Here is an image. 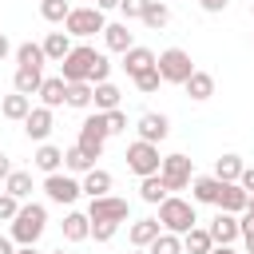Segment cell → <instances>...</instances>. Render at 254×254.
Segmentation results:
<instances>
[{"mask_svg":"<svg viewBox=\"0 0 254 254\" xmlns=\"http://www.w3.org/2000/svg\"><path fill=\"white\" fill-rule=\"evenodd\" d=\"M44 226H48V210H44L40 202H24L20 214L12 218V242H20V246H36V238L44 234Z\"/></svg>","mask_w":254,"mask_h":254,"instance_id":"cell-1","label":"cell"},{"mask_svg":"<svg viewBox=\"0 0 254 254\" xmlns=\"http://www.w3.org/2000/svg\"><path fill=\"white\" fill-rule=\"evenodd\" d=\"M159 222H163V230H171V234H187L198 218H194V206H190L187 198L167 194V198L159 202Z\"/></svg>","mask_w":254,"mask_h":254,"instance_id":"cell-2","label":"cell"},{"mask_svg":"<svg viewBox=\"0 0 254 254\" xmlns=\"http://www.w3.org/2000/svg\"><path fill=\"white\" fill-rule=\"evenodd\" d=\"M95 60H99V52L87 48V44H79V48H71V52L60 60V75H64L67 83H79V79L91 83V67H95Z\"/></svg>","mask_w":254,"mask_h":254,"instance_id":"cell-3","label":"cell"},{"mask_svg":"<svg viewBox=\"0 0 254 254\" xmlns=\"http://www.w3.org/2000/svg\"><path fill=\"white\" fill-rule=\"evenodd\" d=\"M159 75H163V83H187L190 79V71H194V64H190V56L183 52V48H167V52H159Z\"/></svg>","mask_w":254,"mask_h":254,"instance_id":"cell-4","label":"cell"},{"mask_svg":"<svg viewBox=\"0 0 254 254\" xmlns=\"http://www.w3.org/2000/svg\"><path fill=\"white\" fill-rule=\"evenodd\" d=\"M127 167H131L139 179H147V175H159V167H163V159H159V147H155V143H147V139H135V143L127 147Z\"/></svg>","mask_w":254,"mask_h":254,"instance_id":"cell-5","label":"cell"},{"mask_svg":"<svg viewBox=\"0 0 254 254\" xmlns=\"http://www.w3.org/2000/svg\"><path fill=\"white\" fill-rule=\"evenodd\" d=\"M107 115L103 111H95V115H87L83 119V127H79V147L91 155V159H99L103 155V143H107Z\"/></svg>","mask_w":254,"mask_h":254,"instance_id":"cell-6","label":"cell"},{"mask_svg":"<svg viewBox=\"0 0 254 254\" xmlns=\"http://www.w3.org/2000/svg\"><path fill=\"white\" fill-rule=\"evenodd\" d=\"M64 28H67V36H95L107 24H103V12L99 8H71L67 20H64Z\"/></svg>","mask_w":254,"mask_h":254,"instance_id":"cell-7","label":"cell"},{"mask_svg":"<svg viewBox=\"0 0 254 254\" xmlns=\"http://www.w3.org/2000/svg\"><path fill=\"white\" fill-rule=\"evenodd\" d=\"M159 175H163L167 190H183V187H190V159L187 155H167Z\"/></svg>","mask_w":254,"mask_h":254,"instance_id":"cell-8","label":"cell"},{"mask_svg":"<svg viewBox=\"0 0 254 254\" xmlns=\"http://www.w3.org/2000/svg\"><path fill=\"white\" fill-rule=\"evenodd\" d=\"M44 190H48V198H52V202H75V198H79V190H83V183H75L71 175H60V171H56V175H48V179H44Z\"/></svg>","mask_w":254,"mask_h":254,"instance_id":"cell-9","label":"cell"},{"mask_svg":"<svg viewBox=\"0 0 254 254\" xmlns=\"http://www.w3.org/2000/svg\"><path fill=\"white\" fill-rule=\"evenodd\" d=\"M131 210H127V198H115V194H103V198H91L87 206V218H107V222H123Z\"/></svg>","mask_w":254,"mask_h":254,"instance_id":"cell-10","label":"cell"},{"mask_svg":"<svg viewBox=\"0 0 254 254\" xmlns=\"http://www.w3.org/2000/svg\"><path fill=\"white\" fill-rule=\"evenodd\" d=\"M206 230H210L214 246H230V242L242 234V222H238V214H230V210H218V214H214V222H210Z\"/></svg>","mask_w":254,"mask_h":254,"instance_id":"cell-11","label":"cell"},{"mask_svg":"<svg viewBox=\"0 0 254 254\" xmlns=\"http://www.w3.org/2000/svg\"><path fill=\"white\" fill-rule=\"evenodd\" d=\"M155 64H159V56H155L151 48H139V44H135V48H127V52H123V71H127L131 79H135V75H143V71H151Z\"/></svg>","mask_w":254,"mask_h":254,"instance_id":"cell-12","label":"cell"},{"mask_svg":"<svg viewBox=\"0 0 254 254\" xmlns=\"http://www.w3.org/2000/svg\"><path fill=\"white\" fill-rule=\"evenodd\" d=\"M24 135L36 139V143H44L52 135V107H32L28 119H24Z\"/></svg>","mask_w":254,"mask_h":254,"instance_id":"cell-13","label":"cell"},{"mask_svg":"<svg viewBox=\"0 0 254 254\" xmlns=\"http://www.w3.org/2000/svg\"><path fill=\"white\" fill-rule=\"evenodd\" d=\"M246 206H250V194L242 190V183H222V190H218V210L242 214Z\"/></svg>","mask_w":254,"mask_h":254,"instance_id":"cell-14","label":"cell"},{"mask_svg":"<svg viewBox=\"0 0 254 254\" xmlns=\"http://www.w3.org/2000/svg\"><path fill=\"white\" fill-rule=\"evenodd\" d=\"M127 234H131V246H143V250H147V246L163 234V222H159V218H139V222H131Z\"/></svg>","mask_w":254,"mask_h":254,"instance_id":"cell-15","label":"cell"},{"mask_svg":"<svg viewBox=\"0 0 254 254\" xmlns=\"http://www.w3.org/2000/svg\"><path fill=\"white\" fill-rule=\"evenodd\" d=\"M40 99H44V107H60V103H67V79L64 75H52V79H44L40 83Z\"/></svg>","mask_w":254,"mask_h":254,"instance_id":"cell-16","label":"cell"},{"mask_svg":"<svg viewBox=\"0 0 254 254\" xmlns=\"http://www.w3.org/2000/svg\"><path fill=\"white\" fill-rule=\"evenodd\" d=\"M167 131H171L167 115H155V111H147V115L139 119V139H147V143H159V139H167Z\"/></svg>","mask_w":254,"mask_h":254,"instance_id":"cell-17","label":"cell"},{"mask_svg":"<svg viewBox=\"0 0 254 254\" xmlns=\"http://www.w3.org/2000/svg\"><path fill=\"white\" fill-rule=\"evenodd\" d=\"M183 250H187V254H210V250H214V238H210V230H202V226H190V230L183 234Z\"/></svg>","mask_w":254,"mask_h":254,"instance_id":"cell-18","label":"cell"},{"mask_svg":"<svg viewBox=\"0 0 254 254\" xmlns=\"http://www.w3.org/2000/svg\"><path fill=\"white\" fill-rule=\"evenodd\" d=\"M103 44L111 48V52H127V48H135V40H131V32H127V24H107L103 28Z\"/></svg>","mask_w":254,"mask_h":254,"instance_id":"cell-19","label":"cell"},{"mask_svg":"<svg viewBox=\"0 0 254 254\" xmlns=\"http://www.w3.org/2000/svg\"><path fill=\"white\" fill-rule=\"evenodd\" d=\"M183 87H187V95H190V99H210V95H214V75H206V71H198V67H194V71H190V79H187Z\"/></svg>","mask_w":254,"mask_h":254,"instance_id":"cell-20","label":"cell"},{"mask_svg":"<svg viewBox=\"0 0 254 254\" xmlns=\"http://www.w3.org/2000/svg\"><path fill=\"white\" fill-rule=\"evenodd\" d=\"M32 163H36L44 175H56V171H60V163H64V151H60V147H52V143H40V151L32 155Z\"/></svg>","mask_w":254,"mask_h":254,"instance_id":"cell-21","label":"cell"},{"mask_svg":"<svg viewBox=\"0 0 254 254\" xmlns=\"http://www.w3.org/2000/svg\"><path fill=\"white\" fill-rule=\"evenodd\" d=\"M87 234H91V218L79 214V210H71V214L64 218V238H67V242H83Z\"/></svg>","mask_w":254,"mask_h":254,"instance_id":"cell-22","label":"cell"},{"mask_svg":"<svg viewBox=\"0 0 254 254\" xmlns=\"http://www.w3.org/2000/svg\"><path fill=\"white\" fill-rule=\"evenodd\" d=\"M67 52H71V36H67V32H48V36H44V56H48V60L60 64Z\"/></svg>","mask_w":254,"mask_h":254,"instance_id":"cell-23","label":"cell"},{"mask_svg":"<svg viewBox=\"0 0 254 254\" xmlns=\"http://www.w3.org/2000/svg\"><path fill=\"white\" fill-rule=\"evenodd\" d=\"M0 111H4V119H28V111H32V95H20V91H12V95H4Z\"/></svg>","mask_w":254,"mask_h":254,"instance_id":"cell-24","label":"cell"},{"mask_svg":"<svg viewBox=\"0 0 254 254\" xmlns=\"http://www.w3.org/2000/svg\"><path fill=\"white\" fill-rule=\"evenodd\" d=\"M40 83H44L40 67H16V91L20 95H40Z\"/></svg>","mask_w":254,"mask_h":254,"instance_id":"cell-25","label":"cell"},{"mask_svg":"<svg viewBox=\"0 0 254 254\" xmlns=\"http://www.w3.org/2000/svg\"><path fill=\"white\" fill-rule=\"evenodd\" d=\"M91 103H95V111H115L119 107V87L115 83H95V95H91Z\"/></svg>","mask_w":254,"mask_h":254,"instance_id":"cell-26","label":"cell"},{"mask_svg":"<svg viewBox=\"0 0 254 254\" xmlns=\"http://www.w3.org/2000/svg\"><path fill=\"white\" fill-rule=\"evenodd\" d=\"M64 167H67V171H75V175H87V171L95 167V159L75 143V147H67V151H64Z\"/></svg>","mask_w":254,"mask_h":254,"instance_id":"cell-27","label":"cell"},{"mask_svg":"<svg viewBox=\"0 0 254 254\" xmlns=\"http://www.w3.org/2000/svg\"><path fill=\"white\" fill-rule=\"evenodd\" d=\"M83 190H87L91 198H103V194L111 190V175H107V171H99V167H91V171L83 175Z\"/></svg>","mask_w":254,"mask_h":254,"instance_id":"cell-28","label":"cell"},{"mask_svg":"<svg viewBox=\"0 0 254 254\" xmlns=\"http://www.w3.org/2000/svg\"><path fill=\"white\" fill-rule=\"evenodd\" d=\"M190 190H194V202H214L218 206V190H222V179H194L190 183Z\"/></svg>","mask_w":254,"mask_h":254,"instance_id":"cell-29","label":"cell"},{"mask_svg":"<svg viewBox=\"0 0 254 254\" xmlns=\"http://www.w3.org/2000/svg\"><path fill=\"white\" fill-rule=\"evenodd\" d=\"M139 194H143V202H155V206H159V202H163L171 190H167L163 175H147V179H143V187H139Z\"/></svg>","mask_w":254,"mask_h":254,"instance_id":"cell-30","label":"cell"},{"mask_svg":"<svg viewBox=\"0 0 254 254\" xmlns=\"http://www.w3.org/2000/svg\"><path fill=\"white\" fill-rule=\"evenodd\" d=\"M91 95H95V83H87V79L67 83V107H91Z\"/></svg>","mask_w":254,"mask_h":254,"instance_id":"cell-31","label":"cell"},{"mask_svg":"<svg viewBox=\"0 0 254 254\" xmlns=\"http://www.w3.org/2000/svg\"><path fill=\"white\" fill-rule=\"evenodd\" d=\"M238 175H242V159H238V155H222V159L214 163V179H222V183H238Z\"/></svg>","mask_w":254,"mask_h":254,"instance_id":"cell-32","label":"cell"},{"mask_svg":"<svg viewBox=\"0 0 254 254\" xmlns=\"http://www.w3.org/2000/svg\"><path fill=\"white\" fill-rule=\"evenodd\" d=\"M16 60H20V67H44V44H20L16 48Z\"/></svg>","mask_w":254,"mask_h":254,"instance_id":"cell-33","label":"cell"},{"mask_svg":"<svg viewBox=\"0 0 254 254\" xmlns=\"http://www.w3.org/2000/svg\"><path fill=\"white\" fill-rule=\"evenodd\" d=\"M4 190L16 194V198H28V194H32V175H28V171H12V175L4 179Z\"/></svg>","mask_w":254,"mask_h":254,"instance_id":"cell-34","label":"cell"},{"mask_svg":"<svg viewBox=\"0 0 254 254\" xmlns=\"http://www.w3.org/2000/svg\"><path fill=\"white\" fill-rule=\"evenodd\" d=\"M67 12H71V4H67V0H40V16H44L48 24H64V20H67Z\"/></svg>","mask_w":254,"mask_h":254,"instance_id":"cell-35","label":"cell"},{"mask_svg":"<svg viewBox=\"0 0 254 254\" xmlns=\"http://www.w3.org/2000/svg\"><path fill=\"white\" fill-rule=\"evenodd\" d=\"M151 254H183V234H171V230H163L151 246H147Z\"/></svg>","mask_w":254,"mask_h":254,"instance_id":"cell-36","label":"cell"},{"mask_svg":"<svg viewBox=\"0 0 254 254\" xmlns=\"http://www.w3.org/2000/svg\"><path fill=\"white\" fill-rule=\"evenodd\" d=\"M167 20H171V12H167V4H163V0H151V8L143 12V24L159 32V28H167Z\"/></svg>","mask_w":254,"mask_h":254,"instance_id":"cell-37","label":"cell"},{"mask_svg":"<svg viewBox=\"0 0 254 254\" xmlns=\"http://www.w3.org/2000/svg\"><path fill=\"white\" fill-rule=\"evenodd\" d=\"M119 230V222H107V218H91V238L95 242H111Z\"/></svg>","mask_w":254,"mask_h":254,"instance_id":"cell-38","label":"cell"},{"mask_svg":"<svg viewBox=\"0 0 254 254\" xmlns=\"http://www.w3.org/2000/svg\"><path fill=\"white\" fill-rule=\"evenodd\" d=\"M163 83V75H159V67H151V71H143V75H135V87L143 91V95H151L155 87Z\"/></svg>","mask_w":254,"mask_h":254,"instance_id":"cell-39","label":"cell"},{"mask_svg":"<svg viewBox=\"0 0 254 254\" xmlns=\"http://www.w3.org/2000/svg\"><path fill=\"white\" fill-rule=\"evenodd\" d=\"M16 214H20V198L4 190V194H0V222H12Z\"/></svg>","mask_w":254,"mask_h":254,"instance_id":"cell-40","label":"cell"},{"mask_svg":"<svg viewBox=\"0 0 254 254\" xmlns=\"http://www.w3.org/2000/svg\"><path fill=\"white\" fill-rule=\"evenodd\" d=\"M151 8V0H119V12L127 20H143V12Z\"/></svg>","mask_w":254,"mask_h":254,"instance_id":"cell-41","label":"cell"},{"mask_svg":"<svg viewBox=\"0 0 254 254\" xmlns=\"http://www.w3.org/2000/svg\"><path fill=\"white\" fill-rule=\"evenodd\" d=\"M103 115H107V131H111V135H119V131H127V115H123L119 107H115V111H103Z\"/></svg>","mask_w":254,"mask_h":254,"instance_id":"cell-42","label":"cell"},{"mask_svg":"<svg viewBox=\"0 0 254 254\" xmlns=\"http://www.w3.org/2000/svg\"><path fill=\"white\" fill-rule=\"evenodd\" d=\"M111 75V64H107V56L99 52V60H95V67H91V83H103Z\"/></svg>","mask_w":254,"mask_h":254,"instance_id":"cell-43","label":"cell"},{"mask_svg":"<svg viewBox=\"0 0 254 254\" xmlns=\"http://www.w3.org/2000/svg\"><path fill=\"white\" fill-rule=\"evenodd\" d=\"M242 238H246V250L254 254V210H246V218H242Z\"/></svg>","mask_w":254,"mask_h":254,"instance_id":"cell-44","label":"cell"},{"mask_svg":"<svg viewBox=\"0 0 254 254\" xmlns=\"http://www.w3.org/2000/svg\"><path fill=\"white\" fill-rule=\"evenodd\" d=\"M238 183H242V190H246V194H254V167H242Z\"/></svg>","mask_w":254,"mask_h":254,"instance_id":"cell-45","label":"cell"},{"mask_svg":"<svg viewBox=\"0 0 254 254\" xmlns=\"http://www.w3.org/2000/svg\"><path fill=\"white\" fill-rule=\"evenodd\" d=\"M198 4H202L206 12H222V8H226V0H198Z\"/></svg>","mask_w":254,"mask_h":254,"instance_id":"cell-46","label":"cell"},{"mask_svg":"<svg viewBox=\"0 0 254 254\" xmlns=\"http://www.w3.org/2000/svg\"><path fill=\"white\" fill-rule=\"evenodd\" d=\"M12 175V163H8V155H0V179H8Z\"/></svg>","mask_w":254,"mask_h":254,"instance_id":"cell-47","label":"cell"},{"mask_svg":"<svg viewBox=\"0 0 254 254\" xmlns=\"http://www.w3.org/2000/svg\"><path fill=\"white\" fill-rule=\"evenodd\" d=\"M0 254H16V246H12V238H4V234H0Z\"/></svg>","mask_w":254,"mask_h":254,"instance_id":"cell-48","label":"cell"},{"mask_svg":"<svg viewBox=\"0 0 254 254\" xmlns=\"http://www.w3.org/2000/svg\"><path fill=\"white\" fill-rule=\"evenodd\" d=\"M95 8H99V12H107V8H119V0H95Z\"/></svg>","mask_w":254,"mask_h":254,"instance_id":"cell-49","label":"cell"},{"mask_svg":"<svg viewBox=\"0 0 254 254\" xmlns=\"http://www.w3.org/2000/svg\"><path fill=\"white\" fill-rule=\"evenodd\" d=\"M8 52H12V44H8V36H4V32H0V60H4V56H8Z\"/></svg>","mask_w":254,"mask_h":254,"instance_id":"cell-50","label":"cell"},{"mask_svg":"<svg viewBox=\"0 0 254 254\" xmlns=\"http://www.w3.org/2000/svg\"><path fill=\"white\" fill-rule=\"evenodd\" d=\"M210 254H234V250H230V246H214Z\"/></svg>","mask_w":254,"mask_h":254,"instance_id":"cell-51","label":"cell"},{"mask_svg":"<svg viewBox=\"0 0 254 254\" xmlns=\"http://www.w3.org/2000/svg\"><path fill=\"white\" fill-rule=\"evenodd\" d=\"M16 254H36V246H20V250H16Z\"/></svg>","mask_w":254,"mask_h":254,"instance_id":"cell-52","label":"cell"},{"mask_svg":"<svg viewBox=\"0 0 254 254\" xmlns=\"http://www.w3.org/2000/svg\"><path fill=\"white\" fill-rule=\"evenodd\" d=\"M131 254H151V250H143V246H135V250H131Z\"/></svg>","mask_w":254,"mask_h":254,"instance_id":"cell-53","label":"cell"},{"mask_svg":"<svg viewBox=\"0 0 254 254\" xmlns=\"http://www.w3.org/2000/svg\"><path fill=\"white\" fill-rule=\"evenodd\" d=\"M246 210H254V194H250V206H246Z\"/></svg>","mask_w":254,"mask_h":254,"instance_id":"cell-54","label":"cell"},{"mask_svg":"<svg viewBox=\"0 0 254 254\" xmlns=\"http://www.w3.org/2000/svg\"><path fill=\"white\" fill-rule=\"evenodd\" d=\"M52 254H64V246H60V250H52Z\"/></svg>","mask_w":254,"mask_h":254,"instance_id":"cell-55","label":"cell"},{"mask_svg":"<svg viewBox=\"0 0 254 254\" xmlns=\"http://www.w3.org/2000/svg\"><path fill=\"white\" fill-rule=\"evenodd\" d=\"M250 12H254V0H250Z\"/></svg>","mask_w":254,"mask_h":254,"instance_id":"cell-56","label":"cell"}]
</instances>
